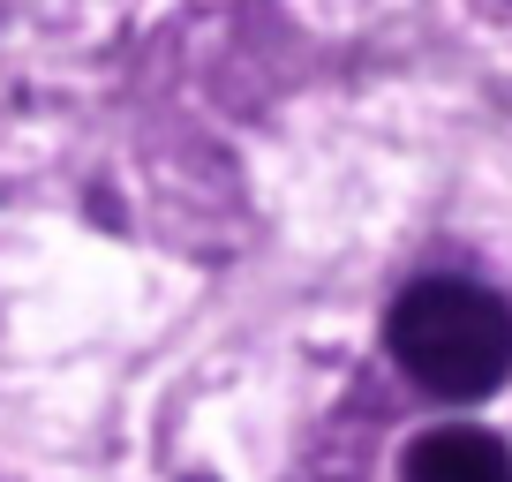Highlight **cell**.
<instances>
[{"mask_svg": "<svg viewBox=\"0 0 512 482\" xmlns=\"http://www.w3.org/2000/svg\"><path fill=\"white\" fill-rule=\"evenodd\" d=\"M407 482H512V445L490 430H430L407 445Z\"/></svg>", "mask_w": 512, "mask_h": 482, "instance_id": "7a4b0ae2", "label": "cell"}, {"mask_svg": "<svg viewBox=\"0 0 512 482\" xmlns=\"http://www.w3.org/2000/svg\"><path fill=\"white\" fill-rule=\"evenodd\" d=\"M384 347L430 400L475 407L512 377V309L475 279H415L384 317Z\"/></svg>", "mask_w": 512, "mask_h": 482, "instance_id": "6da1fadb", "label": "cell"}]
</instances>
